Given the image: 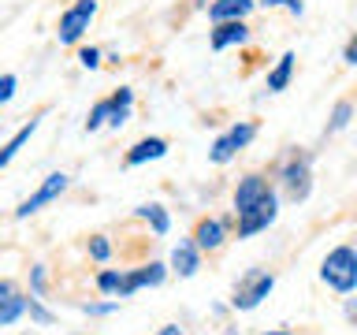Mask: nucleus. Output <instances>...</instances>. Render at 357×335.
<instances>
[{"label": "nucleus", "instance_id": "f257e3e1", "mask_svg": "<svg viewBox=\"0 0 357 335\" xmlns=\"http://www.w3.org/2000/svg\"><path fill=\"white\" fill-rule=\"evenodd\" d=\"M275 190L283 194L287 201H294V205H301V201H309L312 194V161L305 149H290L283 161L275 164Z\"/></svg>", "mask_w": 357, "mask_h": 335}, {"label": "nucleus", "instance_id": "f03ea898", "mask_svg": "<svg viewBox=\"0 0 357 335\" xmlns=\"http://www.w3.org/2000/svg\"><path fill=\"white\" fill-rule=\"evenodd\" d=\"M320 283L335 295H357V246L342 242L320 261Z\"/></svg>", "mask_w": 357, "mask_h": 335}, {"label": "nucleus", "instance_id": "7ed1b4c3", "mask_svg": "<svg viewBox=\"0 0 357 335\" xmlns=\"http://www.w3.org/2000/svg\"><path fill=\"white\" fill-rule=\"evenodd\" d=\"M272 290H275V272H268V268H250V272L234 283L231 309L234 313H253Z\"/></svg>", "mask_w": 357, "mask_h": 335}, {"label": "nucleus", "instance_id": "20e7f679", "mask_svg": "<svg viewBox=\"0 0 357 335\" xmlns=\"http://www.w3.org/2000/svg\"><path fill=\"white\" fill-rule=\"evenodd\" d=\"M253 138H257V123H253V119L231 123V127L223 131V134H216V138H212V145H208V161H212V164H231L242 149H250Z\"/></svg>", "mask_w": 357, "mask_h": 335}, {"label": "nucleus", "instance_id": "39448f33", "mask_svg": "<svg viewBox=\"0 0 357 335\" xmlns=\"http://www.w3.org/2000/svg\"><path fill=\"white\" fill-rule=\"evenodd\" d=\"M272 194H279L275 183L268 175L261 172H250V175H242L238 179V186H234V194H231V209H234V216H245V212H253L257 205H264Z\"/></svg>", "mask_w": 357, "mask_h": 335}, {"label": "nucleus", "instance_id": "423d86ee", "mask_svg": "<svg viewBox=\"0 0 357 335\" xmlns=\"http://www.w3.org/2000/svg\"><path fill=\"white\" fill-rule=\"evenodd\" d=\"M93 19H97V0H75L67 11H60V22H56L60 45H78Z\"/></svg>", "mask_w": 357, "mask_h": 335}, {"label": "nucleus", "instance_id": "0eeeda50", "mask_svg": "<svg viewBox=\"0 0 357 335\" xmlns=\"http://www.w3.org/2000/svg\"><path fill=\"white\" fill-rule=\"evenodd\" d=\"M67 186H71V175L67 172H52V175H45L41 183H38V190L22 201V205L15 209V220H30L33 212H41L45 205H52V201H60L63 194H67Z\"/></svg>", "mask_w": 357, "mask_h": 335}, {"label": "nucleus", "instance_id": "6e6552de", "mask_svg": "<svg viewBox=\"0 0 357 335\" xmlns=\"http://www.w3.org/2000/svg\"><path fill=\"white\" fill-rule=\"evenodd\" d=\"M172 276V268L164 261H149V265H138V268H123V287H119V298H130L145 287H160L164 279Z\"/></svg>", "mask_w": 357, "mask_h": 335}, {"label": "nucleus", "instance_id": "1a4fd4ad", "mask_svg": "<svg viewBox=\"0 0 357 335\" xmlns=\"http://www.w3.org/2000/svg\"><path fill=\"white\" fill-rule=\"evenodd\" d=\"M275 220H279V194H272L264 205H257L253 212H245V216H234V223H238V242H245V239H253V234L268 231Z\"/></svg>", "mask_w": 357, "mask_h": 335}, {"label": "nucleus", "instance_id": "9d476101", "mask_svg": "<svg viewBox=\"0 0 357 335\" xmlns=\"http://www.w3.org/2000/svg\"><path fill=\"white\" fill-rule=\"evenodd\" d=\"M201 261H205V253H201V246L194 239H178L172 246V257H167V268L178 276V279H190L201 272Z\"/></svg>", "mask_w": 357, "mask_h": 335}, {"label": "nucleus", "instance_id": "9b49d317", "mask_svg": "<svg viewBox=\"0 0 357 335\" xmlns=\"http://www.w3.org/2000/svg\"><path fill=\"white\" fill-rule=\"evenodd\" d=\"M190 239L201 246V253H216V250H223V242L231 239V223L223 216H205V220H197V228Z\"/></svg>", "mask_w": 357, "mask_h": 335}, {"label": "nucleus", "instance_id": "f8f14e48", "mask_svg": "<svg viewBox=\"0 0 357 335\" xmlns=\"http://www.w3.org/2000/svg\"><path fill=\"white\" fill-rule=\"evenodd\" d=\"M22 317H26V295L11 279H0V328H11Z\"/></svg>", "mask_w": 357, "mask_h": 335}, {"label": "nucleus", "instance_id": "ddd939ff", "mask_svg": "<svg viewBox=\"0 0 357 335\" xmlns=\"http://www.w3.org/2000/svg\"><path fill=\"white\" fill-rule=\"evenodd\" d=\"M245 41H250V27H245V19H238V22H216L212 34H208V45L216 52H227V49L245 45Z\"/></svg>", "mask_w": 357, "mask_h": 335}, {"label": "nucleus", "instance_id": "4468645a", "mask_svg": "<svg viewBox=\"0 0 357 335\" xmlns=\"http://www.w3.org/2000/svg\"><path fill=\"white\" fill-rule=\"evenodd\" d=\"M167 156V142L164 138H142V142H134L130 149H127V156H123V161H127V168H142V164H149V161H164Z\"/></svg>", "mask_w": 357, "mask_h": 335}, {"label": "nucleus", "instance_id": "2eb2a0df", "mask_svg": "<svg viewBox=\"0 0 357 335\" xmlns=\"http://www.w3.org/2000/svg\"><path fill=\"white\" fill-rule=\"evenodd\" d=\"M253 8H257V0H212L208 19L212 22H238V19H250Z\"/></svg>", "mask_w": 357, "mask_h": 335}, {"label": "nucleus", "instance_id": "dca6fc26", "mask_svg": "<svg viewBox=\"0 0 357 335\" xmlns=\"http://www.w3.org/2000/svg\"><path fill=\"white\" fill-rule=\"evenodd\" d=\"M38 127H41V119L33 116V119H26V123H22V127H19L15 134H11V138H8L4 145H0V172H4V168H8L11 161H15V156H19V149H22V145H26V142L33 138V131H38Z\"/></svg>", "mask_w": 357, "mask_h": 335}, {"label": "nucleus", "instance_id": "f3484780", "mask_svg": "<svg viewBox=\"0 0 357 335\" xmlns=\"http://www.w3.org/2000/svg\"><path fill=\"white\" fill-rule=\"evenodd\" d=\"M134 216H138L142 223H149V231L156 234V239H164L167 231H172V212H167L160 201H149V205H138L134 209Z\"/></svg>", "mask_w": 357, "mask_h": 335}, {"label": "nucleus", "instance_id": "a211bd4d", "mask_svg": "<svg viewBox=\"0 0 357 335\" xmlns=\"http://www.w3.org/2000/svg\"><path fill=\"white\" fill-rule=\"evenodd\" d=\"M290 78H294V52H283L272 71L264 75V89L268 94H283V89L290 86Z\"/></svg>", "mask_w": 357, "mask_h": 335}, {"label": "nucleus", "instance_id": "6ab92c4d", "mask_svg": "<svg viewBox=\"0 0 357 335\" xmlns=\"http://www.w3.org/2000/svg\"><path fill=\"white\" fill-rule=\"evenodd\" d=\"M93 287H97L105 298H119V287H123V268H100V272L93 276Z\"/></svg>", "mask_w": 357, "mask_h": 335}, {"label": "nucleus", "instance_id": "aec40b11", "mask_svg": "<svg viewBox=\"0 0 357 335\" xmlns=\"http://www.w3.org/2000/svg\"><path fill=\"white\" fill-rule=\"evenodd\" d=\"M26 317L38 324V328H52L56 324V313L45 306V298H38V295H26Z\"/></svg>", "mask_w": 357, "mask_h": 335}, {"label": "nucleus", "instance_id": "412c9836", "mask_svg": "<svg viewBox=\"0 0 357 335\" xmlns=\"http://www.w3.org/2000/svg\"><path fill=\"white\" fill-rule=\"evenodd\" d=\"M354 100H339V105L331 108V116H328V134H339L350 127V119H354Z\"/></svg>", "mask_w": 357, "mask_h": 335}, {"label": "nucleus", "instance_id": "4be33fe9", "mask_svg": "<svg viewBox=\"0 0 357 335\" xmlns=\"http://www.w3.org/2000/svg\"><path fill=\"white\" fill-rule=\"evenodd\" d=\"M86 253H89V261L108 265V261H112V239H108V234H89Z\"/></svg>", "mask_w": 357, "mask_h": 335}, {"label": "nucleus", "instance_id": "5701e85b", "mask_svg": "<svg viewBox=\"0 0 357 335\" xmlns=\"http://www.w3.org/2000/svg\"><path fill=\"white\" fill-rule=\"evenodd\" d=\"M108 119H112V97L97 100V105L89 108V116H86V131L93 134V131H100V127H108Z\"/></svg>", "mask_w": 357, "mask_h": 335}, {"label": "nucleus", "instance_id": "b1692460", "mask_svg": "<svg viewBox=\"0 0 357 335\" xmlns=\"http://www.w3.org/2000/svg\"><path fill=\"white\" fill-rule=\"evenodd\" d=\"M45 290H49V265H30V295L45 298Z\"/></svg>", "mask_w": 357, "mask_h": 335}, {"label": "nucleus", "instance_id": "393cba45", "mask_svg": "<svg viewBox=\"0 0 357 335\" xmlns=\"http://www.w3.org/2000/svg\"><path fill=\"white\" fill-rule=\"evenodd\" d=\"M119 309V298H108V302H82V313L86 317H112Z\"/></svg>", "mask_w": 357, "mask_h": 335}, {"label": "nucleus", "instance_id": "a878e982", "mask_svg": "<svg viewBox=\"0 0 357 335\" xmlns=\"http://www.w3.org/2000/svg\"><path fill=\"white\" fill-rule=\"evenodd\" d=\"M257 4L268 8V11H272V8H283V11H290L294 19L305 15V0H257Z\"/></svg>", "mask_w": 357, "mask_h": 335}, {"label": "nucleus", "instance_id": "bb28decb", "mask_svg": "<svg viewBox=\"0 0 357 335\" xmlns=\"http://www.w3.org/2000/svg\"><path fill=\"white\" fill-rule=\"evenodd\" d=\"M78 64H82L86 71H97L100 67V49H93V45H89V49H78Z\"/></svg>", "mask_w": 357, "mask_h": 335}, {"label": "nucleus", "instance_id": "cd10ccee", "mask_svg": "<svg viewBox=\"0 0 357 335\" xmlns=\"http://www.w3.org/2000/svg\"><path fill=\"white\" fill-rule=\"evenodd\" d=\"M15 89H19V78L15 75H0V105H8V100L15 97Z\"/></svg>", "mask_w": 357, "mask_h": 335}, {"label": "nucleus", "instance_id": "c85d7f7f", "mask_svg": "<svg viewBox=\"0 0 357 335\" xmlns=\"http://www.w3.org/2000/svg\"><path fill=\"white\" fill-rule=\"evenodd\" d=\"M342 60L350 64V67H357V34H354L350 41H346V49H342Z\"/></svg>", "mask_w": 357, "mask_h": 335}, {"label": "nucleus", "instance_id": "c756f323", "mask_svg": "<svg viewBox=\"0 0 357 335\" xmlns=\"http://www.w3.org/2000/svg\"><path fill=\"white\" fill-rule=\"evenodd\" d=\"M342 313H346V320H350V324H357V298H346Z\"/></svg>", "mask_w": 357, "mask_h": 335}, {"label": "nucleus", "instance_id": "7c9ffc66", "mask_svg": "<svg viewBox=\"0 0 357 335\" xmlns=\"http://www.w3.org/2000/svg\"><path fill=\"white\" fill-rule=\"evenodd\" d=\"M156 335H183V328H178V324H164V328L156 332Z\"/></svg>", "mask_w": 357, "mask_h": 335}, {"label": "nucleus", "instance_id": "2f4dec72", "mask_svg": "<svg viewBox=\"0 0 357 335\" xmlns=\"http://www.w3.org/2000/svg\"><path fill=\"white\" fill-rule=\"evenodd\" d=\"M261 335H294L290 328H268V332H261Z\"/></svg>", "mask_w": 357, "mask_h": 335}]
</instances>
